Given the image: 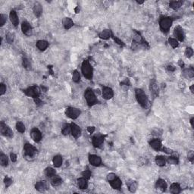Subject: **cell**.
<instances>
[{"instance_id":"obj_30","label":"cell","mask_w":194,"mask_h":194,"mask_svg":"<svg viewBox=\"0 0 194 194\" xmlns=\"http://www.w3.org/2000/svg\"><path fill=\"white\" fill-rule=\"evenodd\" d=\"M51 180V184H52L53 186H58L59 185H61L62 183V179L58 176V175H54L53 177L50 178Z\"/></svg>"},{"instance_id":"obj_60","label":"cell","mask_w":194,"mask_h":194,"mask_svg":"<svg viewBox=\"0 0 194 194\" xmlns=\"http://www.w3.org/2000/svg\"><path fill=\"white\" fill-rule=\"evenodd\" d=\"M193 87H194V85H192V86H190V91H191V92H192L193 93H194Z\"/></svg>"},{"instance_id":"obj_48","label":"cell","mask_w":194,"mask_h":194,"mask_svg":"<svg viewBox=\"0 0 194 194\" xmlns=\"http://www.w3.org/2000/svg\"><path fill=\"white\" fill-rule=\"evenodd\" d=\"M6 92V86L4 84H0V95H3L5 94Z\"/></svg>"},{"instance_id":"obj_47","label":"cell","mask_w":194,"mask_h":194,"mask_svg":"<svg viewBox=\"0 0 194 194\" xmlns=\"http://www.w3.org/2000/svg\"><path fill=\"white\" fill-rule=\"evenodd\" d=\"M6 22V15L3 14H0V25L3 26Z\"/></svg>"},{"instance_id":"obj_18","label":"cell","mask_w":194,"mask_h":194,"mask_svg":"<svg viewBox=\"0 0 194 194\" xmlns=\"http://www.w3.org/2000/svg\"><path fill=\"white\" fill-rule=\"evenodd\" d=\"M149 145L152 149L156 151H160L162 149V141L159 139H153V140H150Z\"/></svg>"},{"instance_id":"obj_42","label":"cell","mask_w":194,"mask_h":194,"mask_svg":"<svg viewBox=\"0 0 194 194\" xmlns=\"http://www.w3.org/2000/svg\"><path fill=\"white\" fill-rule=\"evenodd\" d=\"M184 55L186 56V58H191L193 55V50L191 47H187L185 49V52H184Z\"/></svg>"},{"instance_id":"obj_1","label":"cell","mask_w":194,"mask_h":194,"mask_svg":"<svg viewBox=\"0 0 194 194\" xmlns=\"http://www.w3.org/2000/svg\"><path fill=\"white\" fill-rule=\"evenodd\" d=\"M135 96H136V99L139 104L142 106L143 108H147L149 105V99L144 91L141 89H136Z\"/></svg>"},{"instance_id":"obj_27","label":"cell","mask_w":194,"mask_h":194,"mask_svg":"<svg viewBox=\"0 0 194 194\" xmlns=\"http://www.w3.org/2000/svg\"><path fill=\"white\" fill-rule=\"evenodd\" d=\"M156 163L157 165H158V166L160 167H162V166H165V164H166V162H167V158L165 157V156H157L156 157Z\"/></svg>"},{"instance_id":"obj_32","label":"cell","mask_w":194,"mask_h":194,"mask_svg":"<svg viewBox=\"0 0 194 194\" xmlns=\"http://www.w3.org/2000/svg\"><path fill=\"white\" fill-rule=\"evenodd\" d=\"M170 192L174 194H178L181 192V188L180 185L177 183L172 184L170 186Z\"/></svg>"},{"instance_id":"obj_33","label":"cell","mask_w":194,"mask_h":194,"mask_svg":"<svg viewBox=\"0 0 194 194\" xmlns=\"http://www.w3.org/2000/svg\"><path fill=\"white\" fill-rule=\"evenodd\" d=\"M52 162H53V165L56 168H59V167L62 166V157L59 155L54 156V158L52 159Z\"/></svg>"},{"instance_id":"obj_8","label":"cell","mask_w":194,"mask_h":194,"mask_svg":"<svg viewBox=\"0 0 194 194\" xmlns=\"http://www.w3.org/2000/svg\"><path fill=\"white\" fill-rule=\"evenodd\" d=\"M0 130L2 136H5L6 137H12L13 136V131L8 125H6L4 122H1L0 124Z\"/></svg>"},{"instance_id":"obj_19","label":"cell","mask_w":194,"mask_h":194,"mask_svg":"<svg viewBox=\"0 0 194 194\" xmlns=\"http://www.w3.org/2000/svg\"><path fill=\"white\" fill-rule=\"evenodd\" d=\"M156 188L160 192H165L167 189L166 181L163 179H158L156 183Z\"/></svg>"},{"instance_id":"obj_39","label":"cell","mask_w":194,"mask_h":194,"mask_svg":"<svg viewBox=\"0 0 194 194\" xmlns=\"http://www.w3.org/2000/svg\"><path fill=\"white\" fill-rule=\"evenodd\" d=\"M62 133L63 135H68L71 133V124H64L62 128Z\"/></svg>"},{"instance_id":"obj_22","label":"cell","mask_w":194,"mask_h":194,"mask_svg":"<svg viewBox=\"0 0 194 194\" xmlns=\"http://www.w3.org/2000/svg\"><path fill=\"white\" fill-rule=\"evenodd\" d=\"M109 184H110L111 186H112V188L114 189V190H120L121 188L122 182L121 180H120V178H118V176L112 180L109 181Z\"/></svg>"},{"instance_id":"obj_26","label":"cell","mask_w":194,"mask_h":194,"mask_svg":"<svg viewBox=\"0 0 194 194\" xmlns=\"http://www.w3.org/2000/svg\"><path fill=\"white\" fill-rule=\"evenodd\" d=\"M9 18H10L11 22L12 23V24L14 25V27H17L19 24V20H18V17L17 15V13L15 11L12 10L10 12V14H9Z\"/></svg>"},{"instance_id":"obj_4","label":"cell","mask_w":194,"mask_h":194,"mask_svg":"<svg viewBox=\"0 0 194 194\" xmlns=\"http://www.w3.org/2000/svg\"><path fill=\"white\" fill-rule=\"evenodd\" d=\"M84 97L86 101V103L90 107L96 105L98 102V99L96 98V96L95 95L94 92L93 91L92 89L87 88L84 93Z\"/></svg>"},{"instance_id":"obj_28","label":"cell","mask_w":194,"mask_h":194,"mask_svg":"<svg viewBox=\"0 0 194 194\" xmlns=\"http://www.w3.org/2000/svg\"><path fill=\"white\" fill-rule=\"evenodd\" d=\"M62 24H63L64 29L69 30L70 28H71L73 27L74 22H73V21L70 18H64L63 20H62Z\"/></svg>"},{"instance_id":"obj_2","label":"cell","mask_w":194,"mask_h":194,"mask_svg":"<svg viewBox=\"0 0 194 194\" xmlns=\"http://www.w3.org/2000/svg\"><path fill=\"white\" fill-rule=\"evenodd\" d=\"M81 72L84 77H86L87 80H91L93 78V68L88 60H84L81 64Z\"/></svg>"},{"instance_id":"obj_16","label":"cell","mask_w":194,"mask_h":194,"mask_svg":"<svg viewBox=\"0 0 194 194\" xmlns=\"http://www.w3.org/2000/svg\"><path fill=\"white\" fill-rule=\"evenodd\" d=\"M114 96V92L112 88L108 86H104L102 88V97L106 100H109Z\"/></svg>"},{"instance_id":"obj_31","label":"cell","mask_w":194,"mask_h":194,"mask_svg":"<svg viewBox=\"0 0 194 194\" xmlns=\"http://www.w3.org/2000/svg\"><path fill=\"white\" fill-rule=\"evenodd\" d=\"M183 76L186 78H193L194 77V70L193 68H185L183 71Z\"/></svg>"},{"instance_id":"obj_58","label":"cell","mask_w":194,"mask_h":194,"mask_svg":"<svg viewBox=\"0 0 194 194\" xmlns=\"http://www.w3.org/2000/svg\"><path fill=\"white\" fill-rule=\"evenodd\" d=\"M193 121H194L193 118H192L191 119H190V124H191V127H192V128H193Z\"/></svg>"},{"instance_id":"obj_45","label":"cell","mask_w":194,"mask_h":194,"mask_svg":"<svg viewBox=\"0 0 194 194\" xmlns=\"http://www.w3.org/2000/svg\"><path fill=\"white\" fill-rule=\"evenodd\" d=\"M22 64H23V66H24V68H27V69H28V68H30V62H29V60H28L27 58H24V57L23 58Z\"/></svg>"},{"instance_id":"obj_5","label":"cell","mask_w":194,"mask_h":194,"mask_svg":"<svg viewBox=\"0 0 194 194\" xmlns=\"http://www.w3.org/2000/svg\"><path fill=\"white\" fill-rule=\"evenodd\" d=\"M173 23V20L170 17H162L159 21V27L162 32L167 34L169 31Z\"/></svg>"},{"instance_id":"obj_11","label":"cell","mask_w":194,"mask_h":194,"mask_svg":"<svg viewBox=\"0 0 194 194\" xmlns=\"http://www.w3.org/2000/svg\"><path fill=\"white\" fill-rule=\"evenodd\" d=\"M174 36H176V38L178 39L177 40H179L180 42H183L185 39V34L183 30V28L180 26H177L174 28Z\"/></svg>"},{"instance_id":"obj_53","label":"cell","mask_w":194,"mask_h":194,"mask_svg":"<svg viewBox=\"0 0 194 194\" xmlns=\"http://www.w3.org/2000/svg\"><path fill=\"white\" fill-rule=\"evenodd\" d=\"M10 158L12 162H15L17 161V155L12 152L10 154Z\"/></svg>"},{"instance_id":"obj_6","label":"cell","mask_w":194,"mask_h":194,"mask_svg":"<svg viewBox=\"0 0 194 194\" xmlns=\"http://www.w3.org/2000/svg\"><path fill=\"white\" fill-rule=\"evenodd\" d=\"M24 93L26 96L32 97L34 99H36L38 98L39 96H40V89L36 85H34V86H30V87H28L26 90H24Z\"/></svg>"},{"instance_id":"obj_9","label":"cell","mask_w":194,"mask_h":194,"mask_svg":"<svg viewBox=\"0 0 194 194\" xmlns=\"http://www.w3.org/2000/svg\"><path fill=\"white\" fill-rule=\"evenodd\" d=\"M105 136L102 134H97L96 136H94L92 139V144L93 146L96 147V148H99L102 146L103 142H104Z\"/></svg>"},{"instance_id":"obj_3","label":"cell","mask_w":194,"mask_h":194,"mask_svg":"<svg viewBox=\"0 0 194 194\" xmlns=\"http://www.w3.org/2000/svg\"><path fill=\"white\" fill-rule=\"evenodd\" d=\"M37 153V149L30 143H25L24 146V156L26 158L33 159Z\"/></svg>"},{"instance_id":"obj_12","label":"cell","mask_w":194,"mask_h":194,"mask_svg":"<svg viewBox=\"0 0 194 194\" xmlns=\"http://www.w3.org/2000/svg\"><path fill=\"white\" fill-rule=\"evenodd\" d=\"M35 189L40 193L45 192L49 189V184L46 180H40L35 184Z\"/></svg>"},{"instance_id":"obj_51","label":"cell","mask_w":194,"mask_h":194,"mask_svg":"<svg viewBox=\"0 0 194 194\" xmlns=\"http://www.w3.org/2000/svg\"><path fill=\"white\" fill-rule=\"evenodd\" d=\"M175 69H176V68H175V67L172 66V65H168V66L166 67L167 71H168V72H170V73L174 72Z\"/></svg>"},{"instance_id":"obj_43","label":"cell","mask_w":194,"mask_h":194,"mask_svg":"<svg viewBox=\"0 0 194 194\" xmlns=\"http://www.w3.org/2000/svg\"><path fill=\"white\" fill-rule=\"evenodd\" d=\"M14 34H12V33H8L6 34V40L8 43H12L14 41Z\"/></svg>"},{"instance_id":"obj_54","label":"cell","mask_w":194,"mask_h":194,"mask_svg":"<svg viewBox=\"0 0 194 194\" xmlns=\"http://www.w3.org/2000/svg\"><path fill=\"white\" fill-rule=\"evenodd\" d=\"M114 41H115V43H118V45H120V46H124V43L122 42V41L121 40H119V39H118V38H117V37H114Z\"/></svg>"},{"instance_id":"obj_50","label":"cell","mask_w":194,"mask_h":194,"mask_svg":"<svg viewBox=\"0 0 194 194\" xmlns=\"http://www.w3.org/2000/svg\"><path fill=\"white\" fill-rule=\"evenodd\" d=\"M187 157H188V160L193 163V160H194V153H193V151H190V152H188Z\"/></svg>"},{"instance_id":"obj_44","label":"cell","mask_w":194,"mask_h":194,"mask_svg":"<svg viewBox=\"0 0 194 194\" xmlns=\"http://www.w3.org/2000/svg\"><path fill=\"white\" fill-rule=\"evenodd\" d=\"M82 176L84 177V178H86L87 180H89L90 178H91V175H92V173H91V171H90L89 169H87V170H85L84 171L82 172Z\"/></svg>"},{"instance_id":"obj_41","label":"cell","mask_w":194,"mask_h":194,"mask_svg":"<svg viewBox=\"0 0 194 194\" xmlns=\"http://www.w3.org/2000/svg\"><path fill=\"white\" fill-rule=\"evenodd\" d=\"M168 42H169V44H170L174 49H176L177 47H178V46H179V43H178V41L176 40V39L171 38H171L168 39Z\"/></svg>"},{"instance_id":"obj_13","label":"cell","mask_w":194,"mask_h":194,"mask_svg":"<svg viewBox=\"0 0 194 194\" xmlns=\"http://www.w3.org/2000/svg\"><path fill=\"white\" fill-rule=\"evenodd\" d=\"M134 37H133V44L135 45H143V46H146V42H145L143 39L141 34H140L137 31H134Z\"/></svg>"},{"instance_id":"obj_37","label":"cell","mask_w":194,"mask_h":194,"mask_svg":"<svg viewBox=\"0 0 194 194\" xmlns=\"http://www.w3.org/2000/svg\"><path fill=\"white\" fill-rule=\"evenodd\" d=\"M0 163L2 165L3 167L8 166V157L6 155H5L4 153H1L0 155Z\"/></svg>"},{"instance_id":"obj_40","label":"cell","mask_w":194,"mask_h":194,"mask_svg":"<svg viewBox=\"0 0 194 194\" xmlns=\"http://www.w3.org/2000/svg\"><path fill=\"white\" fill-rule=\"evenodd\" d=\"M72 80L74 83H79L80 80V74L78 72V71L74 70L72 74Z\"/></svg>"},{"instance_id":"obj_38","label":"cell","mask_w":194,"mask_h":194,"mask_svg":"<svg viewBox=\"0 0 194 194\" xmlns=\"http://www.w3.org/2000/svg\"><path fill=\"white\" fill-rule=\"evenodd\" d=\"M16 129L18 132L21 133V134H23V133L25 132V125L23 124V122L21 121H18L16 123Z\"/></svg>"},{"instance_id":"obj_61","label":"cell","mask_w":194,"mask_h":194,"mask_svg":"<svg viewBox=\"0 0 194 194\" xmlns=\"http://www.w3.org/2000/svg\"><path fill=\"white\" fill-rule=\"evenodd\" d=\"M138 4H143V2H136Z\"/></svg>"},{"instance_id":"obj_21","label":"cell","mask_w":194,"mask_h":194,"mask_svg":"<svg viewBox=\"0 0 194 194\" xmlns=\"http://www.w3.org/2000/svg\"><path fill=\"white\" fill-rule=\"evenodd\" d=\"M150 92H151V94L153 96V98H156L158 97V93H159V89H158V86L157 85L155 81H152L151 84H150Z\"/></svg>"},{"instance_id":"obj_7","label":"cell","mask_w":194,"mask_h":194,"mask_svg":"<svg viewBox=\"0 0 194 194\" xmlns=\"http://www.w3.org/2000/svg\"><path fill=\"white\" fill-rule=\"evenodd\" d=\"M80 113L81 112L80 109L74 108V107H68L65 110V114L68 118H71V119H77L80 116Z\"/></svg>"},{"instance_id":"obj_59","label":"cell","mask_w":194,"mask_h":194,"mask_svg":"<svg viewBox=\"0 0 194 194\" xmlns=\"http://www.w3.org/2000/svg\"><path fill=\"white\" fill-rule=\"evenodd\" d=\"M74 11H75V12H76V13H79V12H80V8H79V6L76 7V8H75V9H74Z\"/></svg>"},{"instance_id":"obj_15","label":"cell","mask_w":194,"mask_h":194,"mask_svg":"<svg viewBox=\"0 0 194 194\" xmlns=\"http://www.w3.org/2000/svg\"><path fill=\"white\" fill-rule=\"evenodd\" d=\"M21 30L23 34L26 36H30L32 34V27L30 26V23L27 21H24L21 24Z\"/></svg>"},{"instance_id":"obj_57","label":"cell","mask_w":194,"mask_h":194,"mask_svg":"<svg viewBox=\"0 0 194 194\" xmlns=\"http://www.w3.org/2000/svg\"><path fill=\"white\" fill-rule=\"evenodd\" d=\"M185 84H184V82H180V84H179V87H180V89H184L185 88Z\"/></svg>"},{"instance_id":"obj_55","label":"cell","mask_w":194,"mask_h":194,"mask_svg":"<svg viewBox=\"0 0 194 194\" xmlns=\"http://www.w3.org/2000/svg\"><path fill=\"white\" fill-rule=\"evenodd\" d=\"M87 131H88L90 134H93V133L95 131V128L94 127H88V128H87Z\"/></svg>"},{"instance_id":"obj_20","label":"cell","mask_w":194,"mask_h":194,"mask_svg":"<svg viewBox=\"0 0 194 194\" xmlns=\"http://www.w3.org/2000/svg\"><path fill=\"white\" fill-rule=\"evenodd\" d=\"M167 162H168V164L178 165V163H179V156H178V152H172L170 157L167 158Z\"/></svg>"},{"instance_id":"obj_34","label":"cell","mask_w":194,"mask_h":194,"mask_svg":"<svg viewBox=\"0 0 194 194\" xmlns=\"http://www.w3.org/2000/svg\"><path fill=\"white\" fill-rule=\"evenodd\" d=\"M99 36L102 40H108L111 37V31L108 29H106V30H102V32L99 34Z\"/></svg>"},{"instance_id":"obj_46","label":"cell","mask_w":194,"mask_h":194,"mask_svg":"<svg viewBox=\"0 0 194 194\" xmlns=\"http://www.w3.org/2000/svg\"><path fill=\"white\" fill-rule=\"evenodd\" d=\"M12 182H13V180H12V178H8V177H5V178L4 183H5V184L6 187L10 186L12 184Z\"/></svg>"},{"instance_id":"obj_29","label":"cell","mask_w":194,"mask_h":194,"mask_svg":"<svg viewBox=\"0 0 194 194\" xmlns=\"http://www.w3.org/2000/svg\"><path fill=\"white\" fill-rule=\"evenodd\" d=\"M36 46L38 48L39 50H40V51H44V50H46V49L48 48L49 43L47 41H46V40H39L36 43Z\"/></svg>"},{"instance_id":"obj_24","label":"cell","mask_w":194,"mask_h":194,"mask_svg":"<svg viewBox=\"0 0 194 194\" xmlns=\"http://www.w3.org/2000/svg\"><path fill=\"white\" fill-rule=\"evenodd\" d=\"M77 184L78 187L81 190H85L88 186V183H87V179L84 177L78 178L77 180Z\"/></svg>"},{"instance_id":"obj_56","label":"cell","mask_w":194,"mask_h":194,"mask_svg":"<svg viewBox=\"0 0 194 194\" xmlns=\"http://www.w3.org/2000/svg\"><path fill=\"white\" fill-rule=\"evenodd\" d=\"M178 64H179V66L181 67V68H184V62H183V60L180 59V60L178 61Z\"/></svg>"},{"instance_id":"obj_17","label":"cell","mask_w":194,"mask_h":194,"mask_svg":"<svg viewBox=\"0 0 194 194\" xmlns=\"http://www.w3.org/2000/svg\"><path fill=\"white\" fill-rule=\"evenodd\" d=\"M71 133L74 138H79L81 135V130H80V127L77 125L76 124L71 123Z\"/></svg>"},{"instance_id":"obj_36","label":"cell","mask_w":194,"mask_h":194,"mask_svg":"<svg viewBox=\"0 0 194 194\" xmlns=\"http://www.w3.org/2000/svg\"><path fill=\"white\" fill-rule=\"evenodd\" d=\"M183 2L182 1H171L169 2V5L171 8L174 9V10H176V9H178V8H180V6L182 5Z\"/></svg>"},{"instance_id":"obj_23","label":"cell","mask_w":194,"mask_h":194,"mask_svg":"<svg viewBox=\"0 0 194 194\" xmlns=\"http://www.w3.org/2000/svg\"><path fill=\"white\" fill-rule=\"evenodd\" d=\"M127 186H128V188L130 192L135 193L136 191L138 184H137V182L135 181V180H127Z\"/></svg>"},{"instance_id":"obj_25","label":"cell","mask_w":194,"mask_h":194,"mask_svg":"<svg viewBox=\"0 0 194 194\" xmlns=\"http://www.w3.org/2000/svg\"><path fill=\"white\" fill-rule=\"evenodd\" d=\"M33 11H34V14H35V16H36V18H40V17L42 15L43 13V8L41 4L39 3V2L35 3L34 5V8H33Z\"/></svg>"},{"instance_id":"obj_35","label":"cell","mask_w":194,"mask_h":194,"mask_svg":"<svg viewBox=\"0 0 194 194\" xmlns=\"http://www.w3.org/2000/svg\"><path fill=\"white\" fill-rule=\"evenodd\" d=\"M44 173H45V174H46V176L48 177L49 178H51L52 177H53L54 175H56V170H55L54 168H51V167H48V168H46V169H45Z\"/></svg>"},{"instance_id":"obj_14","label":"cell","mask_w":194,"mask_h":194,"mask_svg":"<svg viewBox=\"0 0 194 194\" xmlns=\"http://www.w3.org/2000/svg\"><path fill=\"white\" fill-rule=\"evenodd\" d=\"M89 162L93 166L99 167L102 165V159L99 156L96 155H90L89 156Z\"/></svg>"},{"instance_id":"obj_49","label":"cell","mask_w":194,"mask_h":194,"mask_svg":"<svg viewBox=\"0 0 194 194\" xmlns=\"http://www.w3.org/2000/svg\"><path fill=\"white\" fill-rule=\"evenodd\" d=\"M116 177L117 175L115 174H114V173H109V174H108V175H107V180H108V181L109 182V181L112 180L113 179H114Z\"/></svg>"},{"instance_id":"obj_10","label":"cell","mask_w":194,"mask_h":194,"mask_svg":"<svg viewBox=\"0 0 194 194\" xmlns=\"http://www.w3.org/2000/svg\"><path fill=\"white\" fill-rule=\"evenodd\" d=\"M30 136L34 142L36 143L40 142V140H42V134L38 128H34L30 130Z\"/></svg>"},{"instance_id":"obj_52","label":"cell","mask_w":194,"mask_h":194,"mask_svg":"<svg viewBox=\"0 0 194 194\" xmlns=\"http://www.w3.org/2000/svg\"><path fill=\"white\" fill-rule=\"evenodd\" d=\"M162 150L163 152H165V153H167V154H171L172 152H173V150L169 148H167V147H163L162 149Z\"/></svg>"}]
</instances>
